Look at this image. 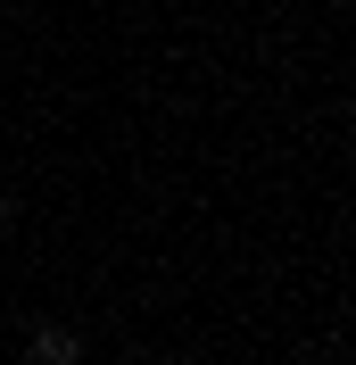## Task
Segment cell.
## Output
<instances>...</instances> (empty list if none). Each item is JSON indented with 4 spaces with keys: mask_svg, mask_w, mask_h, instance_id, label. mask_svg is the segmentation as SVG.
<instances>
[{
    "mask_svg": "<svg viewBox=\"0 0 356 365\" xmlns=\"http://www.w3.org/2000/svg\"><path fill=\"white\" fill-rule=\"evenodd\" d=\"M17 232V191H0V241Z\"/></svg>",
    "mask_w": 356,
    "mask_h": 365,
    "instance_id": "obj_2",
    "label": "cell"
},
{
    "mask_svg": "<svg viewBox=\"0 0 356 365\" xmlns=\"http://www.w3.org/2000/svg\"><path fill=\"white\" fill-rule=\"evenodd\" d=\"M25 357L33 365H75L83 357V332H75V324H33V332H25Z\"/></svg>",
    "mask_w": 356,
    "mask_h": 365,
    "instance_id": "obj_1",
    "label": "cell"
}]
</instances>
